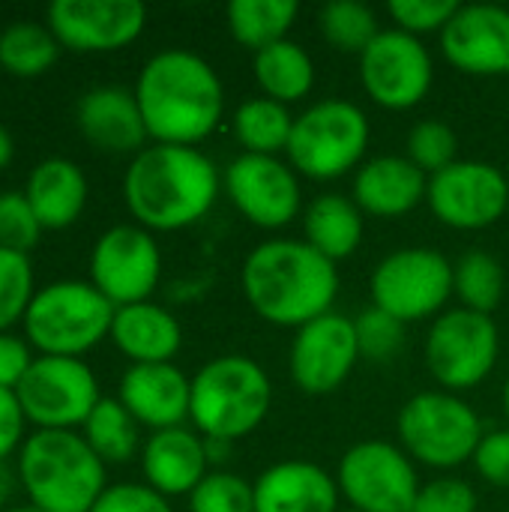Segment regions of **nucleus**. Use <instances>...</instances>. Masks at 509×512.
<instances>
[{
	"label": "nucleus",
	"mask_w": 509,
	"mask_h": 512,
	"mask_svg": "<svg viewBox=\"0 0 509 512\" xmlns=\"http://www.w3.org/2000/svg\"><path fill=\"white\" fill-rule=\"evenodd\" d=\"M132 90L153 144L198 147L216 132L225 111L219 72L186 48L153 54L141 66Z\"/></svg>",
	"instance_id": "nucleus-1"
},
{
	"label": "nucleus",
	"mask_w": 509,
	"mask_h": 512,
	"mask_svg": "<svg viewBox=\"0 0 509 512\" xmlns=\"http://www.w3.org/2000/svg\"><path fill=\"white\" fill-rule=\"evenodd\" d=\"M222 189L216 162L198 147L147 144L123 174V201L147 231H183L201 222Z\"/></svg>",
	"instance_id": "nucleus-2"
},
{
	"label": "nucleus",
	"mask_w": 509,
	"mask_h": 512,
	"mask_svg": "<svg viewBox=\"0 0 509 512\" xmlns=\"http://www.w3.org/2000/svg\"><path fill=\"white\" fill-rule=\"evenodd\" d=\"M249 306L276 327H294L333 312L339 294V267L318 255L306 240H264L240 270Z\"/></svg>",
	"instance_id": "nucleus-3"
},
{
	"label": "nucleus",
	"mask_w": 509,
	"mask_h": 512,
	"mask_svg": "<svg viewBox=\"0 0 509 512\" xmlns=\"http://www.w3.org/2000/svg\"><path fill=\"white\" fill-rule=\"evenodd\" d=\"M105 462L81 432L36 429L18 450V480L27 504L42 512H90L108 489Z\"/></svg>",
	"instance_id": "nucleus-4"
},
{
	"label": "nucleus",
	"mask_w": 509,
	"mask_h": 512,
	"mask_svg": "<svg viewBox=\"0 0 509 512\" xmlns=\"http://www.w3.org/2000/svg\"><path fill=\"white\" fill-rule=\"evenodd\" d=\"M273 384L264 366L246 354L204 363L192 378L189 420L207 441L234 444L252 435L270 414Z\"/></svg>",
	"instance_id": "nucleus-5"
},
{
	"label": "nucleus",
	"mask_w": 509,
	"mask_h": 512,
	"mask_svg": "<svg viewBox=\"0 0 509 512\" xmlns=\"http://www.w3.org/2000/svg\"><path fill=\"white\" fill-rule=\"evenodd\" d=\"M117 306L87 279H57L36 288L21 321L24 339L42 357H84L111 336Z\"/></svg>",
	"instance_id": "nucleus-6"
},
{
	"label": "nucleus",
	"mask_w": 509,
	"mask_h": 512,
	"mask_svg": "<svg viewBox=\"0 0 509 512\" xmlns=\"http://www.w3.org/2000/svg\"><path fill=\"white\" fill-rule=\"evenodd\" d=\"M369 117L348 99H321L294 117L288 165L309 180H339L366 162Z\"/></svg>",
	"instance_id": "nucleus-7"
},
{
	"label": "nucleus",
	"mask_w": 509,
	"mask_h": 512,
	"mask_svg": "<svg viewBox=\"0 0 509 512\" xmlns=\"http://www.w3.org/2000/svg\"><path fill=\"white\" fill-rule=\"evenodd\" d=\"M402 450L438 471H453L474 459L483 441V423L477 411L447 390H426L411 396L396 420Z\"/></svg>",
	"instance_id": "nucleus-8"
},
{
	"label": "nucleus",
	"mask_w": 509,
	"mask_h": 512,
	"mask_svg": "<svg viewBox=\"0 0 509 512\" xmlns=\"http://www.w3.org/2000/svg\"><path fill=\"white\" fill-rule=\"evenodd\" d=\"M372 306L402 324L438 318L453 297V261L435 249H396L372 270Z\"/></svg>",
	"instance_id": "nucleus-9"
},
{
	"label": "nucleus",
	"mask_w": 509,
	"mask_h": 512,
	"mask_svg": "<svg viewBox=\"0 0 509 512\" xmlns=\"http://www.w3.org/2000/svg\"><path fill=\"white\" fill-rule=\"evenodd\" d=\"M498 354L501 333L495 318L462 306L441 312L423 345L426 366L447 393H462L483 384L492 375Z\"/></svg>",
	"instance_id": "nucleus-10"
},
{
	"label": "nucleus",
	"mask_w": 509,
	"mask_h": 512,
	"mask_svg": "<svg viewBox=\"0 0 509 512\" xmlns=\"http://www.w3.org/2000/svg\"><path fill=\"white\" fill-rule=\"evenodd\" d=\"M21 411L36 429H81L102 402L96 372L78 357L36 354L30 372L15 390Z\"/></svg>",
	"instance_id": "nucleus-11"
},
{
	"label": "nucleus",
	"mask_w": 509,
	"mask_h": 512,
	"mask_svg": "<svg viewBox=\"0 0 509 512\" xmlns=\"http://www.w3.org/2000/svg\"><path fill=\"white\" fill-rule=\"evenodd\" d=\"M336 483L348 510L357 512H411L423 486L414 459L387 441L354 444L339 462Z\"/></svg>",
	"instance_id": "nucleus-12"
},
{
	"label": "nucleus",
	"mask_w": 509,
	"mask_h": 512,
	"mask_svg": "<svg viewBox=\"0 0 509 512\" xmlns=\"http://www.w3.org/2000/svg\"><path fill=\"white\" fill-rule=\"evenodd\" d=\"M159 279L162 249L141 225H114L90 249V282L117 309L150 300Z\"/></svg>",
	"instance_id": "nucleus-13"
},
{
	"label": "nucleus",
	"mask_w": 509,
	"mask_h": 512,
	"mask_svg": "<svg viewBox=\"0 0 509 512\" xmlns=\"http://www.w3.org/2000/svg\"><path fill=\"white\" fill-rule=\"evenodd\" d=\"M360 81L372 102L390 111H408L420 105L435 81L429 48L420 36L399 27L381 30L375 42L360 54Z\"/></svg>",
	"instance_id": "nucleus-14"
},
{
	"label": "nucleus",
	"mask_w": 509,
	"mask_h": 512,
	"mask_svg": "<svg viewBox=\"0 0 509 512\" xmlns=\"http://www.w3.org/2000/svg\"><path fill=\"white\" fill-rule=\"evenodd\" d=\"M426 201L438 222L456 231H483L501 222L509 207L507 174L480 159H459L429 177Z\"/></svg>",
	"instance_id": "nucleus-15"
},
{
	"label": "nucleus",
	"mask_w": 509,
	"mask_h": 512,
	"mask_svg": "<svg viewBox=\"0 0 509 512\" xmlns=\"http://www.w3.org/2000/svg\"><path fill=\"white\" fill-rule=\"evenodd\" d=\"M222 192L246 222L264 231L291 225L303 204L300 177L279 156H234L222 171Z\"/></svg>",
	"instance_id": "nucleus-16"
},
{
	"label": "nucleus",
	"mask_w": 509,
	"mask_h": 512,
	"mask_svg": "<svg viewBox=\"0 0 509 512\" xmlns=\"http://www.w3.org/2000/svg\"><path fill=\"white\" fill-rule=\"evenodd\" d=\"M360 357L354 318L327 312L297 330L288 354V372L306 396H330L351 378Z\"/></svg>",
	"instance_id": "nucleus-17"
},
{
	"label": "nucleus",
	"mask_w": 509,
	"mask_h": 512,
	"mask_svg": "<svg viewBox=\"0 0 509 512\" xmlns=\"http://www.w3.org/2000/svg\"><path fill=\"white\" fill-rule=\"evenodd\" d=\"M45 24L66 51L108 54L144 33L147 9L138 0H54Z\"/></svg>",
	"instance_id": "nucleus-18"
},
{
	"label": "nucleus",
	"mask_w": 509,
	"mask_h": 512,
	"mask_svg": "<svg viewBox=\"0 0 509 512\" xmlns=\"http://www.w3.org/2000/svg\"><path fill=\"white\" fill-rule=\"evenodd\" d=\"M441 51L465 75H509V9L468 3L441 30Z\"/></svg>",
	"instance_id": "nucleus-19"
},
{
	"label": "nucleus",
	"mask_w": 509,
	"mask_h": 512,
	"mask_svg": "<svg viewBox=\"0 0 509 512\" xmlns=\"http://www.w3.org/2000/svg\"><path fill=\"white\" fill-rule=\"evenodd\" d=\"M78 132L102 153H141L147 147V126L135 90L120 84H99L81 93L75 105Z\"/></svg>",
	"instance_id": "nucleus-20"
},
{
	"label": "nucleus",
	"mask_w": 509,
	"mask_h": 512,
	"mask_svg": "<svg viewBox=\"0 0 509 512\" xmlns=\"http://www.w3.org/2000/svg\"><path fill=\"white\" fill-rule=\"evenodd\" d=\"M117 399L123 408L153 432L183 426L189 420L192 378H186L174 363L129 366L120 378Z\"/></svg>",
	"instance_id": "nucleus-21"
},
{
	"label": "nucleus",
	"mask_w": 509,
	"mask_h": 512,
	"mask_svg": "<svg viewBox=\"0 0 509 512\" xmlns=\"http://www.w3.org/2000/svg\"><path fill=\"white\" fill-rule=\"evenodd\" d=\"M207 465L210 456H207L204 435L186 426L153 432L141 447L144 483L162 498H180V495L189 498L195 486L210 474Z\"/></svg>",
	"instance_id": "nucleus-22"
},
{
	"label": "nucleus",
	"mask_w": 509,
	"mask_h": 512,
	"mask_svg": "<svg viewBox=\"0 0 509 512\" xmlns=\"http://www.w3.org/2000/svg\"><path fill=\"white\" fill-rule=\"evenodd\" d=\"M252 486L255 512H339V483L315 462H276Z\"/></svg>",
	"instance_id": "nucleus-23"
},
{
	"label": "nucleus",
	"mask_w": 509,
	"mask_h": 512,
	"mask_svg": "<svg viewBox=\"0 0 509 512\" xmlns=\"http://www.w3.org/2000/svg\"><path fill=\"white\" fill-rule=\"evenodd\" d=\"M429 174H423L408 156L366 159L354 174V204L366 216L399 219L426 201Z\"/></svg>",
	"instance_id": "nucleus-24"
},
{
	"label": "nucleus",
	"mask_w": 509,
	"mask_h": 512,
	"mask_svg": "<svg viewBox=\"0 0 509 512\" xmlns=\"http://www.w3.org/2000/svg\"><path fill=\"white\" fill-rule=\"evenodd\" d=\"M21 192L45 231H63L81 219L90 198V183L78 162L48 156L30 168Z\"/></svg>",
	"instance_id": "nucleus-25"
},
{
	"label": "nucleus",
	"mask_w": 509,
	"mask_h": 512,
	"mask_svg": "<svg viewBox=\"0 0 509 512\" xmlns=\"http://www.w3.org/2000/svg\"><path fill=\"white\" fill-rule=\"evenodd\" d=\"M108 339L132 366L171 363L183 345V327L165 306L144 300L114 312Z\"/></svg>",
	"instance_id": "nucleus-26"
},
{
	"label": "nucleus",
	"mask_w": 509,
	"mask_h": 512,
	"mask_svg": "<svg viewBox=\"0 0 509 512\" xmlns=\"http://www.w3.org/2000/svg\"><path fill=\"white\" fill-rule=\"evenodd\" d=\"M363 234L366 213L348 195L327 192L303 210V240L333 264L351 258L360 249Z\"/></svg>",
	"instance_id": "nucleus-27"
},
{
	"label": "nucleus",
	"mask_w": 509,
	"mask_h": 512,
	"mask_svg": "<svg viewBox=\"0 0 509 512\" xmlns=\"http://www.w3.org/2000/svg\"><path fill=\"white\" fill-rule=\"evenodd\" d=\"M252 72L261 93L282 105L306 99L315 87V60L294 39L261 48L252 60Z\"/></svg>",
	"instance_id": "nucleus-28"
},
{
	"label": "nucleus",
	"mask_w": 509,
	"mask_h": 512,
	"mask_svg": "<svg viewBox=\"0 0 509 512\" xmlns=\"http://www.w3.org/2000/svg\"><path fill=\"white\" fill-rule=\"evenodd\" d=\"M300 15L297 0H231L228 3V30L237 45L252 48L255 54L267 45L288 39Z\"/></svg>",
	"instance_id": "nucleus-29"
},
{
	"label": "nucleus",
	"mask_w": 509,
	"mask_h": 512,
	"mask_svg": "<svg viewBox=\"0 0 509 512\" xmlns=\"http://www.w3.org/2000/svg\"><path fill=\"white\" fill-rule=\"evenodd\" d=\"M291 129L294 117L288 105L273 102L267 96L246 99L231 117V132L237 144L243 147V153L255 156H279L282 150H288Z\"/></svg>",
	"instance_id": "nucleus-30"
},
{
	"label": "nucleus",
	"mask_w": 509,
	"mask_h": 512,
	"mask_svg": "<svg viewBox=\"0 0 509 512\" xmlns=\"http://www.w3.org/2000/svg\"><path fill=\"white\" fill-rule=\"evenodd\" d=\"M84 441L105 465H123L141 453V426L138 420L123 408L120 399L102 396V402L93 408L87 423L81 426Z\"/></svg>",
	"instance_id": "nucleus-31"
},
{
	"label": "nucleus",
	"mask_w": 509,
	"mask_h": 512,
	"mask_svg": "<svg viewBox=\"0 0 509 512\" xmlns=\"http://www.w3.org/2000/svg\"><path fill=\"white\" fill-rule=\"evenodd\" d=\"M60 42L48 24L36 21H12L0 30V69L12 78H39L45 75L57 57Z\"/></svg>",
	"instance_id": "nucleus-32"
},
{
	"label": "nucleus",
	"mask_w": 509,
	"mask_h": 512,
	"mask_svg": "<svg viewBox=\"0 0 509 512\" xmlns=\"http://www.w3.org/2000/svg\"><path fill=\"white\" fill-rule=\"evenodd\" d=\"M507 291V273L501 261L483 249L465 252L453 264V294H459L462 309L492 315Z\"/></svg>",
	"instance_id": "nucleus-33"
},
{
	"label": "nucleus",
	"mask_w": 509,
	"mask_h": 512,
	"mask_svg": "<svg viewBox=\"0 0 509 512\" xmlns=\"http://www.w3.org/2000/svg\"><path fill=\"white\" fill-rule=\"evenodd\" d=\"M318 21L324 39L342 54H363L381 33L375 12L357 0H330Z\"/></svg>",
	"instance_id": "nucleus-34"
},
{
	"label": "nucleus",
	"mask_w": 509,
	"mask_h": 512,
	"mask_svg": "<svg viewBox=\"0 0 509 512\" xmlns=\"http://www.w3.org/2000/svg\"><path fill=\"white\" fill-rule=\"evenodd\" d=\"M36 294L30 255L0 246V333H12L24 321L27 306Z\"/></svg>",
	"instance_id": "nucleus-35"
},
{
	"label": "nucleus",
	"mask_w": 509,
	"mask_h": 512,
	"mask_svg": "<svg viewBox=\"0 0 509 512\" xmlns=\"http://www.w3.org/2000/svg\"><path fill=\"white\" fill-rule=\"evenodd\" d=\"M405 156L423 171V174H438L459 162V135L450 123L444 120H420L405 141Z\"/></svg>",
	"instance_id": "nucleus-36"
},
{
	"label": "nucleus",
	"mask_w": 509,
	"mask_h": 512,
	"mask_svg": "<svg viewBox=\"0 0 509 512\" xmlns=\"http://www.w3.org/2000/svg\"><path fill=\"white\" fill-rule=\"evenodd\" d=\"M189 512H255V486L231 471H210L189 495Z\"/></svg>",
	"instance_id": "nucleus-37"
},
{
	"label": "nucleus",
	"mask_w": 509,
	"mask_h": 512,
	"mask_svg": "<svg viewBox=\"0 0 509 512\" xmlns=\"http://www.w3.org/2000/svg\"><path fill=\"white\" fill-rule=\"evenodd\" d=\"M42 225L27 204L24 192H0V246L30 255L42 237Z\"/></svg>",
	"instance_id": "nucleus-38"
},
{
	"label": "nucleus",
	"mask_w": 509,
	"mask_h": 512,
	"mask_svg": "<svg viewBox=\"0 0 509 512\" xmlns=\"http://www.w3.org/2000/svg\"><path fill=\"white\" fill-rule=\"evenodd\" d=\"M354 327H357L360 354L366 360H390L405 342V324L375 306H369L360 318H354Z\"/></svg>",
	"instance_id": "nucleus-39"
},
{
	"label": "nucleus",
	"mask_w": 509,
	"mask_h": 512,
	"mask_svg": "<svg viewBox=\"0 0 509 512\" xmlns=\"http://www.w3.org/2000/svg\"><path fill=\"white\" fill-rule=\"evenodd\" d=\"M459 6L462 3L456 0H390L387 12L399 30L411 36H423V33H441L450 24V18L459 12Z\"/></svg>",
	"instance_id": "nucleus-40"
},
{
	"label": "nucleus",
	"mask_w": 509,
	"mask_h": 512,
	"mask_svg": "<svg viewBox=\"0 0 509 512\" xmlns=\"http://www.w3.org/2000/svg\"><path fill=\"white\" fill-rule=\"evenodd\" d=\"M480 498L471 483L456 477H438L432 483H423L411 512H477Z\"/></svg>",
	"instance_id": "nucleus-41"
},
{
	"label": "nucleus",
	"mask_w": 509,
	"mask_h": 512,
	"mask_svg": "<svg viewBox=\"0 0 509 512\" xmlns=\"http://www.w3.org/2000/svg\"><path fill=\"white\" fill-rule=\"evenodd\" d=\"M90 512H174V507L147 483H114L99 495Z\"/></svg>",
	"instance_id": "nucleus-42"
},
{
	"label": "nucleus",
	"mask_w": 509,
	"mask_h": 512,
	"mask_svg": "<svg viewBox=\"0 0 509 512\" xmlns=\"http://www.w3.org/2000/svg\"><path fill=\"white\" fill-rule=\"evenodd\" d=\"M471 462L489 486L509 489V429L486 432Z\"/></svg>",
	"instance_id": "nucleus-43"
},
{
	"label": "nucleus",
	"mask_w": 509,
	"mask_h": 512,
	"mask_svg": "<svg viewBox=\"0 0 509 512\" xmlns=\"http://www.w3.org/2000/svg\"><path fill=\"white\" fill-rule=\"evenodd\" d=\"M33 360H36V351L30 348L24 336L0 333V387L3 390H18Z\"/></svg>",
	"instance_id": "nucleus-44"
},
{
	"label": "nucleus",
	"mask_w": 509,
	"mask_h": 512,
	"mask_svg": "<svg viewBox=\"0 0 509 512\" xmlns=\"http://www.w3.org/2000/svg\"><path fill=\"white\" fill-rule=\"evenodd\" d=\"M24 441H27V417L21 411V402L15 390L0 387V462L18 456Z\"/></svg>",
	"instance_id": "nucleus-45"
},
{
	"label": "nucleus",
	"mask_w": 509,
	"mask_h": 512,
	"mask_svg": "<svg viewBox=\"0 0 509 512\" xmlns=\"http://www.w3.org/2000/svg\"><path fill=\"white\" fill-rule=\"evenodd\" d=\"M15 159V141H12V135H9V129L6 126H0V171L3 168H9V162Z\"/></svg>",
	"instance_id": "nucleus-46"
},
{
	"label": "nucleus",
	"mask_w": 509,
	"mask_h": 512,
	"mask_svg": "<svg viewBox=\"0 0 509 512\" xmlns=\"http://www.w3.org/2000/svg\"><path fill=\"white\" fill-rule=\"evenodd\" d=\"M6 512H42V510H36L33 504H21V507H12V510H6Z\"/></svg>",
	"instance_id": "nucleus-47"
},
{
	"label": "nucleus",
	"mask_w": 509,
	"mask_h": 512,
	"mask_svg": "<svg viewBox=\"0 0 509 512\" xmlns=\"http://www.w3.org/2000/svg\"><path fill=\"white\" fill-rule=\"evenodd\" d=\"M504 411H507V420H509V378H507V384H504Z\"/></svg>",
	"instance_id": "nucleus-48"
},
{
	"label": "nucleus",
	"mask_w": 509,
	"mask_h": 512,
	"mask_svg": "<svg viewBox=\"0 0 509 512\" xmlns=\"http://www.w3.org/2000/svg\"><path fill=\"white\" fill-rule=\"evenodd\" d=\"M0 495H3V474H0Z\"/></svg>",
	"instance_id": "nucleus-49"
},
{
	"label": "nucleus",
	"mask_w": 509,
	"mask_h": 512,
	"mask_svg": "<svg viewBox=\"0 0 509 512\" xmlns=\"http://www.w3.org/2000/svg\"><path fill=\"white\" fill-rule=\"evenodd\" d=\"M339 512H357V510H339Z\"/></svg>",
	"instance_id": "nucleus-50"
},
{
	"label": "nucleus",
	"mask_w": 509,
	"mask_h": 512,
	"mask_svg": "<svg viewBox=\"0 0 509 512\" xmlns=\"http://www.w3.org/2000/svg\"><path fill=\"white\" fill-rule=\"evenodd\" d=\"M507 180H509V168H507Z\"/></svg>",
	"instance_id": "nucleus-51"
}]
</instances>
